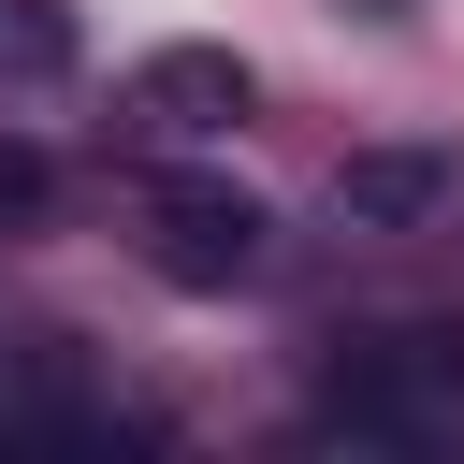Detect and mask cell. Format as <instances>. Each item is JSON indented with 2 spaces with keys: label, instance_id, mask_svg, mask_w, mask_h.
<instances>
[{
  "label": "cell",
  "instance_id": "obj_2",
  "mask_svg": "<svg viewBox=\"0 0 464 464\" xmlns=\"http://www.w3.org/2000/svg\"><path fill=\"white\" fill-rule=\"evenodd\" d=\"M464 392V334L450 319H392L334 362V420L348 435H435V406Z\"/></svg>",
  "mask_w": 464,
  "mask_h": 464
},
{
  "label": "cell",
  "instance_id": "obj_6",
  "mask_svg": "<svg viewBox=\"0 0 464 464\" xmlns=\"http://www.w3.org/2000/svg\"><path fill=\"white\" fill-rule=\"evenodd\" d=\"M44 203H58V174H44L29 145H0V218H44Z\"/></svg>",
  "mask_w": 464,
  "mask_h": 464
},
{
  "label": "cell",
  "instance_id": "obj_1",
  "mask_svg": "<svg viewBox=\"0 0 464 464\" xmlns=\"http://www.w3.org/2000/svg\"><path fill=\"white\" fill-rule=\"evenodd\" d=\"M261 246H276V218L246 174H160L145 188V276L160 290H246Z\"/></svg>",
  "mask_w": 464,
  "mask_h": 464
},
{
  "label": "cell",
  "instance_id": "obj_3",
  "mask_svg": "<svg viewBox=\"0 0 464 464\" xmlns=\"http://www.w3.org/2000/svg\"><path fill=\"white\" fill-rule=\"evenodd\" d=\"M246 102H261V87H246L232 44H160V58H130V116H145V130H188V145H203V130H232Z\"/></svg>",
  "mask_w": 464,
  "mask_h": 464
},
{
  "label": "cell",
  "instance_id": "obj_4",
  "mask_svg": "<svg viewBox=\"0 0 464 464\" xmlns=\"http://www.w3.org/2000/svg\"><path fill=\"white\" fill-rule=\"evenodd\" d=\"M435 203H450V160L435 145H348L334 160V218L348 232H420Z\"/></svg>",
  "mask_w": 464,
  "mask_h": 464
},
{
  "label": "cell",
  "instance_id": "obj_7",
  "mask_svg": "<svg viewBox=\"0 0 464 464\" xmlns=\"http://www.w3.org/2000/svg\"><path fill=\"white\" fill-rule=\"evenodd\" d=\"M362 14H406V0H362Z\"/></svg>",
  "mask_w": 464,
  "mask_h": 464
},
{
  "label": "cell",
  "instance_id": "obj_5",
  "mask_svg": "<svg viewBox=\"0 0 464 464\" xmlns=\"http://www.w3.org/2000/svg\"><path fill=\"white\" fill-rule=\"evenodd\" d=\"M0 72H14V87L72 72V14H58V0H0Z\"/></svg>",
  "mask_w": 464,
  "mask_h": 464
}]
</instances>
